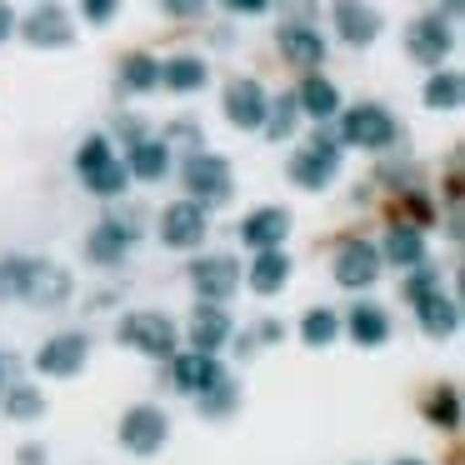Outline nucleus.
Masks as SVG:
<instances>
[{"mask_svg":"<svg viewBox=\"0 0 465 465\" xmlns=\"http://www.w3.org/2000/svg\"><path fill=\"white\" fill-rule=\"evenodd\" d=\"M285 235H291V211H285V205H261V211H251L241 221V241L251 245V251H271Z\"/></svg>","mask_w":465,"mask_h":465,"instance_id":"19","label":"nucleus"},{"mask_svg":"<svg viewBox=\"0 0 465 465\" xmlns=\"http://www.w3.org/2000/svg\"><path fill=\"white\" fill-rule=\"evenodd\" d=\"M295 105H301V115H311V121H331V115L341 111V91H335L325 75H305L301 91H295Z\"/></svg>","mask_w":465,"mask_h":465,"instance_id":"24","label":"nucleus"},{"mask_svg":"<svg viewBox=\"0 0 465 465\" xmlns=\"http://www.w3.org/2000/svg\"><path fill=\"white\" fill-rule=\"evenodd\" d=\"M81 11H85L91 25H111L115 11H121V0H81Z\"/></svg>","mask_w":465,"mask_h":465,"instance_id":"38","label":"nucleus"},{"mask_svg":"<svg viewBox=\"0 0 465 465\" xmlns=\"http://www.w3.org/2000/svg\"><path fill=\"white\" fill-rule=\"evenodd\" d=\"M195 401H201V415H211V420H225V415L235 411V401H241V385H235L231 375H221V381H215L211 391H201Z\"/></svg>","mask_w":465,"mask_h":465,"instance_id":"32","label":"nucleus"},{"mask_svg":"<svg viewBox=\"0 0 465 465\" xmlns=\"http://www.w3.org/2000/svg\"><path fill=\"white\" fill-rule=\"evenodd\" d=\"M85 361H91V341H85L81 331H65V335H55V341H45L41 351H35V371H41V375H55V381H65V375H81Z\"/></svg>","mask_w":465,"mask_h":465,"instance_id":"11","label":"nucleus"},{"mask_svg":"<svg viewBox=\"0 0 465 465\" xmlns=\"http://www.w3.org/2000/svg\"><path fill=\"white\" fill-rule=\"evenodd\" d=\"M161 11L171 15V21H201L205 0H161Z\"/></svg>","mask_w":465,"mask_h":465,"instance_id":"37","label":"nucleus"},{"mask_svg":"<svg viewBox=\"0 0 465 465\" xmlns=\"http://www.w3.org/2000/svg\"><path fill=\"white\" fill-rule=\"evenodd\" d=\"M71 295H75V281L65 265H55V261L25 265V285H21L25 305H35V311H61V305H71Z\"/></svg>","mask_w":465,"mask_h":465,"instance_id":"4","label":"nucleus"},{"mask_svg":"<svg viewBox=\"0 0 465 465\" xmlns=\"http://www.w3.org/2000/svg\"><path fill=\"white\" fill-rule=\"evenodd\" d=\"M11 35H15V11L0 0V41H11Z\"/></svg>","mask_w":465,"mask_h":465,"instance_id":"43","label":"nucleus"},{"mask_svg":"<svg viewBox=\"0 0 465 465\" xmlns=\"http://www.w3.org/2000/svg\"><path fill=\"white\" fill-rule=\"evenodd\" d=\"M121 85L131 95L155 91V85H161V61H155V55H125L121 61Z\"/></svg>","mask_w":465,"mask_h":465,"instance_id":"29","label":"nucleus"},{"mask_svg":"<svg viewBox=\"0 0 465 465\" xmlns=\"http://www.w3.org/2000/svg\"><path fill=\"white\" fill-rule=\"evenodd\" d=\"M401 141V121L385 105L361 101L341 115V145H361V151H391Z\"/></svg>","mask_w":465,"mask_h":465,"instance_id":"1","label":"nucleus"},{"mask_svg":"<svg viewBox=\"0 0 465 465\" xmlns=\"http://www.w3.org/2000/svg\"><path fill=\"white\" fill-rule=\"evenodd\" d=\"M205 231H211V221H205L201 201H175L161 211V241L171 245V251H195V245L205 241Z\"/></svg>","mask_w":465,"mask_h":465,"instance_id":"9","label":"nucleus"},{"mask_svg":"<svg viewBox=\"0 0 465 465\" xmlns=\"http://www.w3.org/2000/svg\"><path fill=\"white\" fill-rule=\"evenodd\" d=\"M335 31H341L345 45H375V35H381V11H375L371 0H335Z\"/></svg>","mask_w":465,"mask_h":465,"instance_id":"15","label":"nucleus"},{"mask_svg":"<svg viewBox=\"0 0 465 465\" xmlns=\"http://www.w3.org/2000/svg\"><path fill=\"white\" fill-rule=\"evenodd\" d=\"M251 291L255 295H281L285 281H291V255L281 251V245H271V251H255V265H251Z\"/></svg>","mask_w":465,"mask_h":465,"instance_id":"21","label":"nucleus"},{"mask_svg":"<svg viewBox=\"0 0 465 465\" xmlns=\"http://www.w3.org/2000/svg\"><path fill=\"white\" fill-rule=\"evenodd\" d=\"M205 81H211V65L201 61V55H175V61L161 65V85L175 95H195L205 91Z\"/></svg>","mask_w":465,"mask_h":465,"instance_id":"23","label":"nucleus"},{"mask_svg":"<svg viewBox=\"0 0 465 465\" xmlns=\"http://www.w3.org/2000/svg\"><path fill=\"white\" fill-rule=\"evenodd\" d=\"M131 245H135V225L101 221V225L91 231V241H85V255H91V265L111 271V265H121L125 255H131Z\"/></svg>","mask_w":465,"mask_h":465,"instance_id":"18","label":"nucleus"},{"mask_svg":"<svg viewBox=\"0 0 465 465\" xmlns=\"http://www.w3.org/2000/svg\"><path fill=\"white\" fill-rule=\"evenodd\" d=\"M15 31L25 35V41L35 45V51H65V45L75 41V25H71V15L61 11V5H35L25 21H15Z\"/></svg>","mask_w":465,"mask_h":465,"instance_id":"10","label":"nucleus"},{"mask_svg":"<svg viewBox=\"0 0 465 465\" xmlns=\"http://www.w3.org/2000/svg\"><path fill=\"white\" fill-rule=\"evenodd\" d=\"M381 251H375L371 241H345L341 251H335V285H345V291H365V285L381 281Z\"/></svg>","mask_w":465,"mask_h":465,"instance_id":"12","label":"nucleus"},{"mask_svg":"<svg viewBox=\"0 0 465 465\" xmlns=\"http://www.w3.org/2000/svg\"><path fill=\"white\" fill-rule=\"evenodd\" d=\"M265 105H271V95H265L261 81H251V75L225 85V121H231L235 131H261Z\"/></svg>","mask_w":465,"mask_h":465,"instance_id":"14","label":"nucleus"},{"mask_svg":"<svg viewBox=\"0 0 465 465\" xmlns=\"http://www.w3.org/2000/svg\"><path fill=\"white\" fill-rule=\"evenodd\" d=\"M221 5L231 15H265V11H271V0H221Z\"/></svg>","mask_w":465,"mask_h":465,"instance_id":"40","label":"nucleus"},{"mask_svg":"<svg viewBox=\"0 0 465 465\" xmlns=\"http://www.w3.org/2000/svg\"><path fill=\"white\" fill-rule=\"evenodd\" d=\"M405 51H411V61H420V65H440L445 55L455 51L450 15H420V21H411V31H405Z\"/></svg>","mask_w":465,"mask_h":465,"instance_id":"8","label":"nucleus"},{"mask_svg":"<svg viewBox=\"0 0 465 465\" xmlns=\"http://www.w3.org/2000/svg\"><path fill=\"white\" fill-rule=\"evenodd\" d=\"M255 341H261V345H281L285 341V325L281 321H261V325H255Z\"/></svg>","mask_w":465,"mask_h":465,"instance_id":"41","label":"nucleus"},{"mask_svg":"<svg viewBox=\"0 0 465 465\" xmlns=\"http://www.w3.org/2000/svg\"><path fill=\"white\" fill-rule=\"evenodd\" d=\"M221 361H215L211 351H185V355H171V385L181 395H201L211 391L215 381H221Z\"/></svg>","mask_w":465,"mask_h":465,"instance_id":"16","label":"nucleus"},{"mask_svg":"<svg viewBox=\"0 0 465 465\" xmlns=\"http://www.w3.org/2000/svg\"><path fill=\"white\" fill-rule=\"evenodd\" d=\"M25 265L31 261H21V255H5V261H0V301H21Z\"/></svg>","mask_w":465,"mask_h":465,"instance_id":"36","label":"nucleus"},{"mask_svg":"<svg viewBox=\"0 0 465 465\" xmlns=\"http://www.w3.org/2000/svg\"><path fill=\"white\" fill-rule=\"evenodd\" d=\"M75 171H81L85 191L105 195V201H111V195H121L125 181H131L125 161H115V151H111V141H105V135H91V141L75 151Z\"/></svg>","mask_w":465,"mask_h":465,"instance_id":"2","label":"nucleus"},{"mask_svg":"<svg viewBox=\"0 0 465 465\" xmlns=\"http://www.w3.org/2000/svg\"><path fill=\"white\" fill-rule=\"evenodd\" d=\"M165 141H181V145H191V151H201V145H205V141H201V125H191V121H175Z\"/></svg>","mask_w":465,"mask_h":465,"instance_id":"39","label":"nucleus"},{"mask_svg":"<svg viewBox=\"0 0 465 465\" xmlns=\"http://www.w3.org/2000/svg\"><path fill=\"white\" fill-rule=\"evenodd\" d=\"M351 335H355V345H385L391 341V315H385L381 305H355Z\"/></svg>","mask_w":465,"mask_h":465,"instance_id":"27","label":"nucleus"},{"mask_svg":"<svg viewBox=\"0 0 465 465\" xmlns=\"http://www.w3.org/2000/svg\"><path fill=\"white\" fill-rule=\"evenodd\" d=\"M11 365H15L11 355H0V395H5V385H11Z\"/></svg>","mask_w":465,"mask_h":465,"instance_id":"44","label":"nucleus"},{"mask_svg":"<svg viewBox=\"0 0 465 465\" xmlns=\"http://www.w3.org/2000/svg\"><path fill=\"white\" fill-rule=\"evenodd\" d=\"M405 465H420V460H405Z\"/></svg>","mask_w":465,"mask_h":465,"instance_id":"46","label":"nucleus"},{"mask_svg":"<svg viewBox=\"0 0 465 465\" xmlns=\"http://www.w3.org/2000/svg\"><path fill=\"white\" fill-rule=\"evenodd\" d=\"M125 171H131L135 181H161V175L171 171V141L141 135V141L131 145V161H125Z\"/></svg>","mask_w":465,"mask_h":465,"instance_id":"22","label":"nucleus"},{"mask_svg":"<svg viewBox=\"0 0 465 465\" xmlns=\"http://www.w3.org/2000/svg\"><path fill=\"white\" fill-rule=\"evenodd\" d=\"M460 95H465V81H460V75L435 65V75L425 81V105H430V111H460Z\"/></svg>","mask_w":465,"mask_h":465,"instance_id":"28","label":"nucleus"},{"mask_svg":"<svg viewBox=\"0 0 465 465\" xmlns=\"http://www.w3.org/2000/svg\"><path fill=\"white\" fill-rule=\"evenodd\" d=\"M381 261L401 265V271L420 265L425 261V235L415 231V225H391V235H385V245H381Z\"/></svg>","mask_w":465,"mask_h":465,"instance_id":"26","label":"nucleus"},{"mask_svg":"<svg viewBox=\"0 0 465 465\" xmlns=\"http://www.w3.org/2000/svg\"><path fill=\"white\" fill-rule=\"evenodd\" d=\"M191 285L201 301H231L235 285H241V265L231 261V255H201V261L191 265Z\"/></svg>","mask_w":465,"mask_h":465,"instance_id":"13","label":"nucleus"},{"mask_svg":"<svg viewBox=\"0 0 465 465\" xmlns=\"http://www.w3.org/2000/svg\"><path fill=\"white\" fill-rule=\"evenodd\" d=\"M281 55L301 71H321L325 65V35L311 21H285L281 25Z\"/></svg>","mask_w":465,"mask_h":465,"instance_id":"17","label":"nucleus"},{"mask_svg":"<svg viewBox=\"0 0 465 465\" xmlns=\"http://www.w3.org/2000/svg\"><path fill=\"white\" fill-rule=\"evenodd\" d=\"M430 425H440V430H455L460 425V395H455V385H440V391L430 395Z\"/></svg>","mask_w":465,"mask_h":465,"instance_id":"35","label":"nucleus"},{"mask_svg":"<svg viewBox=\"0 0 465 465\" xmlns=\"http://www.w3.org/2000/svg\"><path fill=\"white\" fill-rule=\"evenodd\" d=\"M415 311H420V331L425 335H435V341H445V335H455L460 331V305L450 301V295H425L420 305H415Z\"/></svg>","mask_w":465,"mask_h":465,"instance_id":"25","label":"nucleus"},{"mask_svg":"<svg viewBox=\"0 0 465 465\" xmlns=\"http://www.w3.org/2000/svg\"><path fill=\"white\" fill-rule=\"evenodd\" d=\"M0 405H5L11 420H41V415H45V395L35 391V385H5Z\"/></svg>","mask_w":465,"mask_h":465,"instance_id":"31","label":"nucleus"},{"mask_svg":"<svg viewBox=\"0 0 465 465\" xmlns=\"http://www.w3.org/2000/svg\"><path fill=\"white\" fill-rule=\"evenodd\" d=\"M445 5V15H460V0H440Z\"/></svg>","mask_w":465,"mask_h":465,"instance_id":"45","label":"nucleus"},{"mask_svg":"<svg viewBox=\"0 0 465 465\" xmlns=\"http://www.w3.org/2000/svg\"><path fill=\"white\" fill-rule=\"evenodd\" d=\"M181 181H185V191H191V201H201V205H225L231 201V161H221V155H211V151L185 155Z\"/></svg>","mask_w":465,"mask_h":465,"instance_id":"3","label":"nucleus"},{"mask_svg":"<svg viewBox=\"0 0 465 465\" xmlns=\"http://www.w3.org/2000/svg\"><path fill=\"white\" fill-rule=\"evenodd\" d=\"M121 341L141 355H155V361H171L175 355V321L161 311H135L121 321Z\"/></svg>","mask_w":465,"mask_h":465,"instance_id":"5","label":"nucleus"},{"mask_svg":"<svg viewBox=\"0 0 465 465\" xmlns=\"http://www.w3.org/2000/svg\"><path fill=\"white\" fill-rule=\"evenodd\" d=\"M335 335H341V315L325 311V305H321V311H311V315L301 321V341L315 345V351H321V345H331Z\"/></svg>","mask_w":465,"mask_h":465,"instance_id":"33","label":"nucleus"},{"mask_svg":"<svg viewBox=\"0 0 465 465\" xmlns=\"http://www.w3.org/2000/svg\"><path fill=\"white\" fill-rule=\"evenodd\" d=\"M15 460H21V465H45V460H51V455H45V445H35V440H25V445H21V450H15Z\"/></svg>","mask_w":465,"mask_h":465,"instance_id":"42","label":"nucleus"},{"mask_svg":"<svg viewBox=\"0 0 465 465\" xmlns=\"http://www.w3.org/2000/svg\"><path fill=\"white\" fill-rule=\"evenodd\" d=\"M231 315L221 311V301H211V305H195V315H191V345L195 351H221L225 341H231Z\"/></svg>","mask_w":465,"mask_h":465,"instance_id":"20","label":"nucleus"},{"mask_svg":"<svg viewBox=\"0 0 465 465\" xmlns=\"http://www.w3.org/2000/svg\"><path fill=\"white\" fill-rule=\"evenodd\" d=\"M335 171H341V141H331V135H315L311 145H301L291 155V181L301 191H325L335 181Z\"/></svg>","mask_w":465,"mask_h":465,"instance_id":"6","label":"nucleus"},{"mask_svg":"<svg viewBox=\"0 0 465 465\" xmlns=\"http://www.w3.org/2000/svg\"><path fill=\"white\" fill-rule=\"evenodd\" d=\"M115 435H121V445L131 455H155L171 440V420H165L161 405H131L121 415V425H115Z\"/></svg>","mask_w":465,"mask_h":465,"instance_id":"7","label":"nucleus"},{"mask_svg":"<svg viewBox=\"0 0 465 465\" xmlns=\"http://www.w3.org/2000/svg\"><path fill=\"white\" fill-rule=\"evenodd\" d=\"M295 125H301V105H295V95H281V101H271V105H265L261 131L271 135V141H291V135H295Z\"/></svg>","mask_w":465,"mask_h":465,"instance_id":"30","label":"nucleus"},{"mask_svg":"<svg viewBox=\"0 0 465 465\" xmlns=\"http://www.w3.org/2000/svg\"><path fill=\"white\" fill-rule=\"evenodd\" d=\"M401 291H405V301H411V305H420L425 301V295H435V291H440V271H435V265H411V271H405V285H401Z\"/></svg>","mask_w":465,"mask_h":465,"instance_id":"34","label":"nucleus"}]
</instances>
